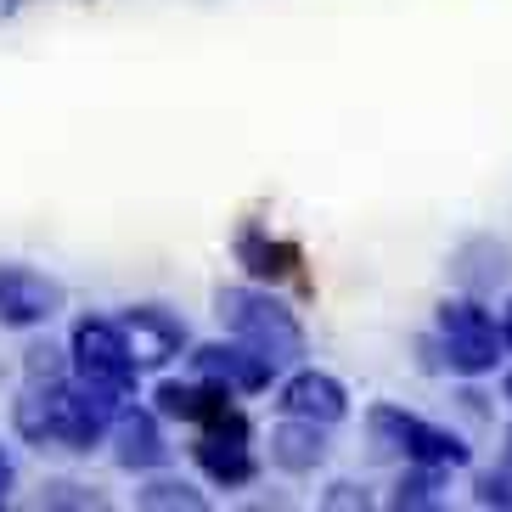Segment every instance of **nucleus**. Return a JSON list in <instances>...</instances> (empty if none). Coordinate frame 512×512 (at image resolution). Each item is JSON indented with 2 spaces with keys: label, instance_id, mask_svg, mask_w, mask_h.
<instances>
[{
  "label": "nucleus",
  "instance_id": "obj_1",
  "mask_svg": "<svg viewBox=\"0 0 512 512\" xmlns=\"http://www.w3.org/2000/svg\"><path fill=\"white\" fill-rule=\"evenodd\" d=\"M220 321L231 327V338H242V344L254 349V355H265L271 366H293L304 355V327L293 321V310L276 299H265V293H254V287H220Z\"/></svg>",
  "mask_w": 512,
  "mask_h": 512
},
{
  "label": "nucleus",
  "instance_id": "obj_2",
  "mask_svg": "<svg viewBox=\"0 0 512 512\" xmlns=\"http://www.w3.org/2000/svg\"><path fill=\"white\" fill-rule=\"evenodd\" d=\"M366 428H372V445L377 451H394L406 456L411 467H462L467 462V445L456 434H445V428H434V422L411 417V411H394V406H377L372 417H366Z\"/></svg>",
  "mask_w": 512,
  "mask_h": 512
},
{
  "label": "nucleus",
  "instance_id": "obj_3",
  "mask_svg": "<svg viewBox=\"0 0 512 512\" xmlns=\"http://www.w3.org/2000/svg\"><path fill=\"white\" fill-rule=\"evenodd\" d=\"M74 366L85 383L119 394V400H130V389H136V355L124 344L119 321H102V316L79 321L74 327Z\"/></svg>",
  "mask_w": 512,
  "mask_h": 512
},
{
  "label": "nucleus",
  "instance_id": "obj_4",
  "mask_svg": "<svg viewBox=\"0 0 512 512\" xmlns=\"http://www.w3.org/2000/svg\"><path fill=\"white\" fill-rule=\"evenodd\" d=\"M439 338H445V366L462 377L473 372H490L501 355V327L490 316H484L479 304H467V299H451L445 310H439Z\"/></svg>",
  "mask_w": 512,
  "mask_h": 512
},
{
  "label": "nucleus",
  "instance_id": "obj_5",
  "mask_svg": "<svg viewBox=\"0 0 512 512\" xmlns=\"http://www.w3.org/2000/svg\"><path fill=\"white\" fill-rule=\"evenodd\" d=\"M62 310V287L46 282L40 271H23V265H0V321L6 327H34V321H51Z\"/></svg>",
  "mask_w": 512,
  "mask_h": 512
},
{
  "label": "nucleus",
  "instance_id": "obj_6",
  "mask_svg": "<svg viewBox=\"0 0 512 512\" xmlns=\"http://www.w3.org/2000/svg\"><path fill=\"white\" fill-rule=\"evenodd\" d=\"M197 372L209 377L214 389H242V394H254V389H265L271 383V372L276 366L265 361V355H254V349L242 344H209V349H197Z\"/></svg>",
  "mask_w": 512,
  "mask_h": 512
},
{
  "label": "nucleus",
  "instance_id": "obj_7",
  "mask_svg": "<svg viewBox=\"0 0 512 512\" xmlns=\"http://www.w3.org/2000/svg\"><path fill=\"white\" fill-rule=\"evenodd\" d=\"M119 332H124V344H130V355H136V366H164L169 355H181V338H186V327L169 310H130V316L119 321Z\"/></svg>",
  "mask_w": 512,
  "mask_h": 512
},
{
  "label": "nucleus",
  "instance_id": "obj_8",
  "mask_svg": "<svg viewBox=\"0 0 512 512\" xmlns=\"http://www.w3.org/2000/svg\"><path fill=\"white\" fill-rule=\"evenodd\" d=\"M282 406H287V417H310V422H338L349 411V400H344V383L338 377H327V372H299V377H287V389H282Z\"/></svg>",
  "mask_w": 512,
  "mask_h": 512
},
{
  "label": "nucleus",
  "instance_id": "obj_9",
  "mask_svg": "<svg viewBox=\"0 0 512 512\" xmlns=\"http://www.w3.org/2000/svg\"><path fill=\"white\" fill-rule=\"evenodd\" d=\"M107 434H113V456H119V467H158L164 462V434H158V422L147 417V411H119V417H113V428H107Z\"/></svg>",
  "mask_w": 512,
  "mask_h": 512
},
{
  "label": "nucleus",
  "instance_id": "obj_10",
  "mask_svg": "<svg viewBox=\"0 0 512 512\" xmlns=\"http://www.w3.org/2000/svg\"><path fill=\"white\" fill-rule=\"evenodd\" d=\"M321 456H327V434H321V422H310V417H287L271 434V462L282 467V473H310Z\"/></svg>",
  "mask_w": 512,
  "mask_h": 512
},
{
  "label": "nucleus",
  "instance_id": "obj_11",
  "mask_svg": "<svg viewBox=\"0 0 512 512\" xmlns=\"http://www.w3.org/2000/svg\"><path fill=\"white\" fill-rule=\"evenodd\" d=\"M237 259L248 265L254 276H287L293 265H299V248L293 242H276V237H265V231H242L237 237Z\"/></svg>",
  "mask_w": 512,
  "mask_h": 512
},
{
  "label": "nucleus",
  "instance_id": "obj_12",
  "mask_svg": "<svg viewBox=\"0 0 512 512\" xmlns=\"http://www.w3.org/2000/svg\"><path fill=\"white\" fill-rule=\"evenodd\" d=\"M226 406V389H209V383H164L158 389V411L181 422H203Z\"/></svg>",
  "mask_w": 512,
  "mask_h": 512
},
{
  "label": "nucleus",
  "instance_id": "obj_13",
  "mask_svg": "<svg viewBox=\"0 0 512 512\" xmlns=\"http://www.w3.org/2000/svg\"><path fill=\"white\" fill-rule=\"evenodd\" d=\"M197 462H203V473L220 484H248L254 479V456H248V445H237V439H203L197 445Z\"/></svg>",
  "mask_w": 512,
  "mask_h": 512
},
{
  "label": "nucleus",
  "instance_id": "obj_14",
  "mask_svg": "<svg viewBox=\"0 0 512 512\" xmlns=\"http://www.w3.org/2000/svg\"><path fill=\"white\" fill-rule=\"evenodd\" d=\"M29 383H34V389L68 383V361H62V349H57V344H34V349H29Z\"/></svg>",
  "mask_w": 512,
  "mask_h": 512
},
{
  "label": "nucleus",
  "instance_id": "obj_15",
  "mask_svg": "<svg viewBox=\"0 0 512 512\" xmlns=\"http://www.w3.org/2000/svg\"><path fill=\"white\" fill-rule=\"evenodd\" d=\"M434 484H439V467H417V473H406V479H400V507H434Z\"/></svg>",
  "mask_w": 512,
  "mask_h": 512
},
{
  "label": "nucleus",
  "instance_id": "obj_16",
  "mask_svg": "<svg viewBox=\"0 0 512 512\" xmlns=\"http://www.w3.org/2000/svg\"><path fill=\"white\" fill-rule=\"evenodd\" d=\"M141 507H203V496H197L192 484H147Z\"/></svg>",
  "mask_w": 512,
  "mask_h": 512
},
{
  "label": "nucleus",
  "instance_id": "obj_17",
  "mask_svg": "<svg viewBox=\"0 0 512 512\" xmlns=\"http://www.w3.org/2000/svg\"><path fill=\"white\" fill-rule=\"evenodd\" d=\"M479 501H484V507H512V451L501 456V467H496V473H484Z\"/></svg>",
  "mask_w": 512,
  "mask_h": 512
},
{
  "label": "nucleus",
  "instance_id": "obj_18",
  "mask_svg": "<svg viewBox=\"0 0 512 512\" xmlns=\"http://www.w3.org/2000/svg\"><path fill=\"white\" fill-rule=\"evenodd\" d=\"M327 507H366V496L355 490V484H338V490L327 496Z\"/></svg>",
  "mask_w": 512,
  "mask_h": 512
},
{
  "label": "nucleus",
  "instance_id": "obj_19",
  "mask_svg": "<svg viewBox=\"0 0 512 512\" xmlns=\"http://www.w3.org/2000/svg\"><path fill=\"white\" fill-rule=\"evenodd\" d=\"M74 490H79V484H57L46 501H62V507H91V496H74Z\"/></svg>",
  "mask_w": 512,
  "mask_h": 512
},
{
  "label": "nucleus",
  "instance_id": "obj_20",
  "mask_svg": "<svg viewBox=\"0 0 512 512\" xmlns=\"http://www.w3.org/2000/svg\"><path fill=\"white\" fill-rule=\"evenodd\" d=\"M6 484H12V462L0 456V496H6Z\"/></svg>",
  "mask_w": 512,
  "mask_h": 512
},
{
  "label": "nucleus",
  "instance_id": "obj_21",
  "mask_svg": "<svg viewBox=\"0 0 512 512\" xmlns=\"http://www.w3.org/2000/svg\"><path fill=\"white\" fill-rule=\"evenodd\" d=\"M501 338H507V344H512V310H507V321H501Z\"/></svg>",
  "mask_w": 512,
  "mask_h": 512
},
{
  "label": "nucleus",
  "instance_id": "obj_22",
  "mask_svg": "<svg viewBox=\"0 0 512 512\" xmlns=\"http://www.w3.org/2000/svg\"><path fill=\"white\" fill-rule=\"evenodd\" d=\"M507 400H512V372H507Z\"/></svg>",
  "mask_w": 512,
  "mask_h": 512
}]
</instances>
